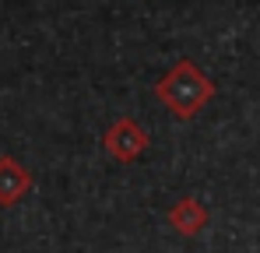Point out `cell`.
<instances>
[{
    "mask_svg": "<svg viewBox=\"0 0 260 253\" xmlns=\"http://www.w3.org/2000/svg\"><path fill=\"white\" fill-rule=\"evenodd\" d=\"M155 99L173 113L176 120H193L215 99V84L190 56H183V60H176L173 67L158 78Z\"/></svg>",
    "mask_w": 260,
    "mask_h": 253,
    "instance_id": "1",
    "label": "cell"
},
{
    "mask_svg": "<svg viewBox=\"0 0 260 253\" xmlns=\"http://www.w3.org/2000/svg\"><path fill=\"white\" fill-rule=\"evenodd\" d=\"M28 190H32V176H28V169L21 166L18 159L4 155V159H0V204L11 208V204H18Z\"/></svg>",
    "mask_w": 260,
    "mask_h": 253,
    "instance_id": "3",
    "label": "cell"
},
{
    "mask_svg": "<svg viewBox=\"0 0 260 253\" xmlns=\"http://www.w3.org/2000/svg\"><path fill=\"white\" fill-rule=\"evenodd\" d=\"M169 222H173V229L179 236H197L204 225H208V211L201 201H193V197H183V201H176L173 211H169Z\"/></svg>",
    "mask_w": 260,
    "mask_h": 253,
    "instance_id": "4",
    "label": "cell"
},
{
    "mask_svg": "<svg viewBox=\"0 0 260 253\" xmlns=\"http://www.w3.org/2000/svg\"><path fill=\"white\" fill-rule=\"evenodd\" d=\"M102 144H106V151H109L116 162L127 166V162H137V159L144 155V148H148V130H141L130 116H120L116 123H109Z\"/></svg>",
    "mask_w": 260,
    "mask_h": 253,
    "instance_id": "2",
    "label": "cell"
}]
</instances>
